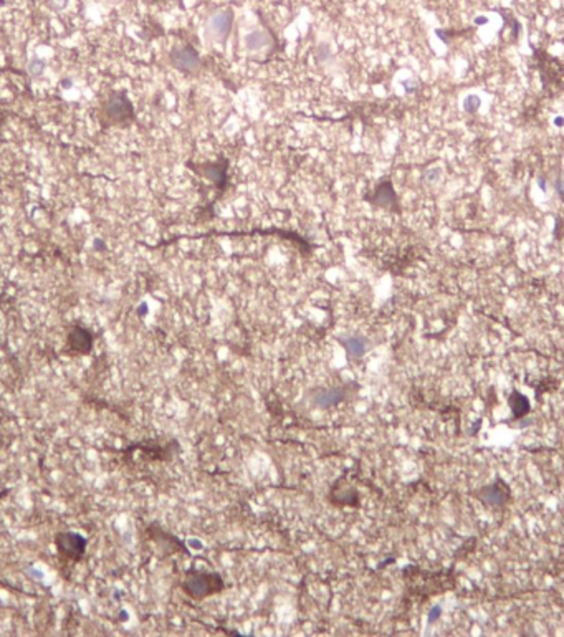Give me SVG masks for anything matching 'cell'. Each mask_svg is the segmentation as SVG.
<instances>
[{
    "label": "cell",
    "instance_id": "obj_1",
    "mask_svg": "<svg viewBox=\"0 0 564 637\" xmlns=\"http://www.w3.org/2000/svg\"><path fill=\"white\" fill-rule=\"evenodd\" d=\"M101 114L108 124H128L134 120V108L124 93L114 91L103 101Z\"/></svg>",
    "mask_w": 564,
    "mask_h": 637
},
{
    "label": "cell",
    "instance_id": "obj_13",
    "mask_svg": "<svg viewBox=\"0 0 564 637\" xmlns=\"http://www.w3.org/2000/svg\"><path fill=\"white\" fill-rule=\"evenodd\" d=\"M510 407H511V412H513V417L521 419L530 412V401H528V397L521 394V392L515 391L510 394Z\"/></svg>",
    "mask_w": 564,
    "mask_h": 637
},
{
    "label": "cell",
    "instance_id": "obj_11",
    "mask_svg": "<svg viewBox=\"0 0 564 637\" xmlns=\"http://www.w3.org/2000/svg\"><path fill=\"white\" fill-rule=\"evenodd\" d=\"M341 344L344 346V350L353 361H358L366 354L367 351V339L362 336H349L341 339Z\"/></svg>",
    "mask_w": 564,
    "mask_h": 637
},
{
    "label": "cell",
    "instance_id": "obj_18",
    "mask_svg": "<svg viewBox=\"0 0 564 637\" xmlns=\"http://www.w3.org/2000/svg\"><path fill=\"white\" fill-rule=\"evenodd\" d=\"M439 174H440L439 169H432V171H429V172L425 174V179H427V181H430V182H432V181H437V179H439V177H437Z\"/></svg>",
    "mask_w": 564,
    "mask_h": 637
},
{
    "label": "cell",
    "instance_id": "obj_24",
    "mask_svg": "<svg viewBox=\"0 0 564 637\" xmlns=\"http://www.w3.org/2000/svg\"><path fill=\"white\" fill-rule=\"evenodd\" d=\"M179 2H181V4H182V0H179Z\"/></svg>",
    "mask_w": 564,
    "mask_h": 637
},
{
    "label": "cell",
    "instance_id": "obj_21",
    "mask_svg": "<svg viewBox=\"0 0 564 637\" xmlns=\"http://www.w3.org/2000/svg\"><path fill=\"white\" fill-rule=\"evenodd\" d=\"M94 248L96 250H105V245H103L101 240H94Z\"/></svg>",
    "mask_w": 564,
    "mask_h": 637
},
{
    "label": "cell",
    "instance_id": "obj_15",
    "mask_svg": "<svg viewBox=\"0 0 564 637\" xmlns=\"http://www.w3.org/2000/svg\"><path fill=\"white\" fill-rule=\"evenodd\" d=\"M43 70H45V62H43V60H38V58H35V60H32L30 63H28V71H30L33 76L42 75Z\"/></svg>",
    "mask_w": 564,
    "mask_h": 637
},
{
    "label": "cell",
    "instance_id": "obj_7",
    "mask_svg": "<svg viewBox=\"0 0 564 637\" xmlns=\"http://www.w3.org/2000/svg\"><path fill=\"white\" fill-rule=\"evenodd\" d=\"M189 167H192L197 174L205 177V179H209L210 182H213L215 186H219L220 189L225 187V184H227V167H228L225 159L215 161V162H205V164H200V166H190L189 164Z\"/></svg>",
    "mask_w": 564,
    "mask_h": 637
},
{
    "label": "cell",
    "instance_id": "obj_6",
    "mask_svg": "<svg viewBox=\"0 0 564 637\" xmlns=\"http://www.w3.org/2000/svg\"><path fill=\"white\" fill-rule=\"evenodd\" d=\"M366 199L376 207H382V209H389L394 212L399 210L397 196H396V190H394V186H392L391 179L381 181L373 190V194L367 196Z\"/></svg>",
    "mask_w": 564,
    "mask_h": 637
},
{
    "label": "cell",
    "instance_id": "obj_5",
    "mask_svg": "<svg viewBox=\"0 0 564 637\" xmlns=\"http://www.w3.org/2000/svg\"><path fill=\"white\" fill-rule=\"evenodd\" d=\"M55 543H56V550L60 553V556H63L65 559H80L86 550V539L83 536H80L78 533H71V531L60 533V535L56 536Z\"/></svg>",
    "mask_w": 564,
    "mask_h": 637
},
{
    "label": "cell",
    "instance_id": "obj_9",
    "mask_svg": "<svg viewBox=\"0 0 564 637\" xmlns=\"http://www.w3.org/2000/svg\"><path fill=\"white\" fill-rule=\"evenodd\" d=\"M68 348L76 354H88L93 348V335L83 326H75L68 333Z\"/></svg>",
    "mask_w": 564,
    "mask_h": 637
},
{
    "label": "cell",
    "instance_id": "obj_8",
    "mask_svg": "<svg viewBox=\"0 0 564 637\" xmlns=\"http://www.w3.org/2000/svg\"><path fill=\"white\" fill-rule=\"evenodd\" d=\"M478 498L490 507H501L508 501L510 498V488L504 485L500 480H496L495 484L483 487L478 492Z\"/></svg>",
    "mask_w": 564,
    "mask_h": 637
},
{
    "label": "cell",
    "instance_id": "obj_2",
    "mask_svg": "<svg viewBox=\"0 0 564 637\" xmlns=\"http://www.w3.org/2000/svg\"><path fill=\"white\" fill-rule=\"evenodd\" d=\"M185 589H187L189 594H192L194 597L200 599L205 596H210L213 592H217L222 589L224 583H222L219 574L213 573H194L187 577L185 581Z\"/></svg>",
    "mask_w": 564,
    "mask_h": 637
},
{
    "label": "cell",
    "instance_id": "obj_19",
    "mask_svg": "<svg viewBox=\"0 0 564 637\" xmlns=\"http://www.w3.org/2000/svg\"><path fill=\"white\" fill-rule=\"evenodd\" d=\"M485 24H488V18H487V17L480 15V17L475 18V25H485Z\"/></svg>",
    "mask_w": 564,
    "mask_h": 637
},
{
    "label": "cell",
    "instance_id": "obj_17",
    "mask_svg": "<svg viewBox=\"0 0 564 637\" xmlns=\"http://www.w3.org/2000/svg\"><path fill=\"white\" fill-rule=\"evenodd\" d=\"M440 614H442V611H440V607H434L432 611H430V614H429V622H434V621H437L440 617Z\"/></svg>",
    "mask_w": 564,
    "mask_h": 637
},
{
    "label": "cell",
    "instance_id": "obj_4",
    "mask_svg": "<svg viewBox=\"0 0 564 637\" xmlns=\"http://www.w3.org/2000/svg\"><path fill=\"white\" fill-rule=\"evenodd\" d=\"M169 58H170V65H172L176 70L185 73V75H194V73H197L202 68V60H200L199 53L190 45L172 48Z\"/></svg>",
    "mask_w": 564,
    "mask_h": 637
},
{
    "label": "cell",
    "instance_id": "obj_20",
    "mask_svg": "<svg viewBox=\"0 0 564 637\" xmlns=\"http://www.w3.org/2000/svg\"><path fill=\"white\" fill-rule=\"evenodd\" d=\"M554 124L558 126V128H561V126L564 124V118H561V116H558V118H554Z\"/></svg>",
    "mask_w": 564,
    "mask_h": 637
},
{
    "label": "cell",
    "instance_id": "obj_23",
    "mask_svg": "<svg viewBox=\"0 0 564 637\" xmlns=\"http://www.w3.org/2000/svg\"><path fill=\"white\" fill-rule=\"evenodd\" d=\"M62 86H63V88H70V86H71V81H70V80H66V81H63V83H62Z\"/></svg>",
    "mask_w": 564,
    "mask_h": 637
},
{
    "label": "cell",
    "instance_id": "obj_16",
    "mask_svg": "<svg viewBox=\"0 0 564 637\" xmlns=\"http://www.w3.org/2000/svg\"><path fill=\"white\" fill-rule=\"evenodd\" d=\"M556 192H558V196L564 201V179L562 177H558V181H556Z\"/></svg>",
    "mask_w": 564,
    "mask_h": 637
},
{
    "label": "cell",
    "instance_id": "obj_10",
    "mask_svg": "<svg viewBox=\"0 0 564 637\" xmlns=\"http://www.w3.org/2000/svg\"><path fill=\"white\" fill-rule=\"evenodd\" d=\"M347 397V389L346 388H329V389H323L318 391L313 402L318 407H323V409H328V407H333L339 402H343L344 399Z\"/></svg>",
    "mask_w": 564,
    "mask_h": 637
},
{
    "label": "cell",
    "instance_id": "obj_12",
    "mask_svg": "<svg viewBox=\"0 0 564 637\" xmlns=\"http://www.w3.org/2000/svg\"><path fill=\"white\" fill-rule=\"evenodd\" d=\"M270 42H271V38H270L268 33L263 32V30H255V32H250L247 36H245V48H247L248 51H260V50H263L265 47H268Z\"/></svg>",
    "mask_w": 564,
    "mask_h": 637
},
{
    "label": "cell",
    "instance_id": "obj_14",
    "mask_svg": "<svg viewBox=\"0 0 564 637\" xmlns=\"http://www.w3.org/2000/svg\"><path fill=\"white\" fill-rule=\"evenodd\" d=\"M480 106H481V100L477 94H470L463 100V109L466 113H475V111L480 109Z\"/></svg>",
    "mask_w": 564,
    "mask_h": 637
},
{
    "label": "cell",
    "instance_id": "obj_3",
    "mask_svg": "<svg viewBox=\"0 0 564 637\" xmlns=\"http://www.w3.org/2000/svg\"><path fill=\"white\" fill-rule=\"evenodd\" d=\"M234 27V10L232 9H222L213 12L212 15L207 18V35L210 36L213 42H219L222 45H225L230 32Z\"/></svg>",
    "mask_w": 564,
    "mask_h": 637
},
{
    "label": "cell",
    "instance_id": "obj_22",
    "mask_svg": "<svg viewBox=\"0 0 564 637\" xmlns=\"http://www.w3.org/2000/svg\"><path fill=\"white\" fill-rule=\"evenodd\" d=\"M539 187H541V190H543V192H546V189H548V186H546V179H539Z\"/></svg>",
    "mask_w": 564,
    "mask_h": 637
}]
</instances>
